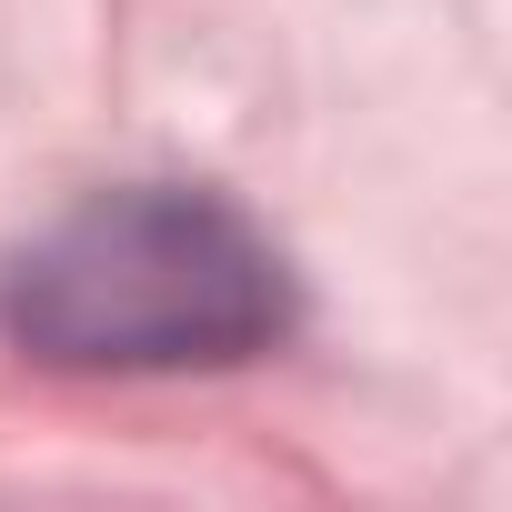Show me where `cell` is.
Returning <instances> with one entry per match:
<instances>
[{"label": "cell", "instance_id": "cell-1", "mask_svg": "<svg viewBox=\"0 0 512 512\" xmlns=\"http://www.w3.org/2000/svg\"><path fill=\"white\" fill-rule=\"evenodd\" d=\"M0 332L51 372H221L292 332V272L221 191L131 181L0 272Z\"/></svg>", "mask_w": 512, "mask_h": 512}]
</instances>
